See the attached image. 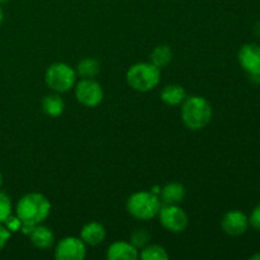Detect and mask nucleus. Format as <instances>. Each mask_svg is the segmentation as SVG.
Wrapping results in <instances>:
<instances>
[{
	"label": "nucleus",
	"instance_id": "12",
	"mask_svg": "<svg viewBox=\"0 0 260 260\" xmlns=\"http://www.w3.org/2000/svg\"><path fill=\"white\" fill-rule=\"evenodd\" d=\"M29 236L33 245L40 249L50 248V246H52L53 240H55L52 231L48 228H45V226H35L30 230Z\"/></svg>",
	"mask_w": 260,
	"mask_h": 260
},
{
	"label": "nucleus",
	"instance_id": "6",
	"mask_svg": "<svg viewBox=\"0 0 260 260\" xmlns=\"http://www.w3.org/2000/svg\"><path fill=\"white\" fill-rule=\"evenodd\" d=\"M160 222L172 233H182L188 226V216L178 205H167L159 211Z\"/></svg>",
	"mask_w": 260,
	"mask_h": 260
},
{
	"label": "nucleus",
	"instance_id": "20",
	"mask_svg": "<svg viewBox=\"0 0 260 260\" xmlns=\"http://www.w3.org/2000/svg\"><path fill=\"white\" fill-rule=\"evenodd\" d=\"M12 213V203L10 198L5 193L0 192V223L5 222Z\"/></svg>",
	"mask_w": 260,
	"mask_h": 260
},
{
	"label": "nucleus",
	"instance_id": "13",
	"mask_svg": "<svg viewBox=\"0 0 260 260\" xmlns=\"http://www.w3.org/2000/svg\"><path fill=\"white\" fill-rule=\"evenodd\" d=\"M106 238V229L98 222H90L81 230V240L89 245H98Z\"/></svg>",
	"mask_w": 260,
	"mask_h": 260
},
{
	"label": "nucleus",
	"instance_id": "22",
	"mask_svg": "<svg viewBox=\"0 0 260 260\" xmlns=\"http://www.w3.org/2000/svg\"><path fill=\"white\" fill-rule=\"evenodd\" d=\"M249 225L253 226L256 231H260V205L254 207L251 215L249 217Z\"/></svg>",
	"mask_w": 260,
	"mask_h": 260
},
{
	"label": "nucleus",
	"instance_id": "21",
	"mask_svg": "<svg viewBox=\"0 0 260 260\" xmlns=\"http://www.w3.org/2000/svg\"><path fill=\"white\" fill-rule=\"evenodd\" d=\"M150 239V234L145 230H136L131 236V244L135 248H141L145 244H147Z\"/></svg>",
	"mask_w": 260,
	"mask_h": 260
},
{
	"label": "nucleus",
	"instance_id": "16",
	"mask_svg": "<svg viewBox=\"0 0 260 260\" xmlns=\"http://www.w3.org/2000/svg\"><path fill=\"white\" fill-rule=\"evenodd\" d=\"M42 109L51 117H58L65 109V103L58 95H47L42 101Z\"/></svg>",
	"mask_w": 260,
	"mask_h": 260
},
{
	"label": "nucleus",
	"instance_id": "14",
	"mask_svg": "<svg viewBox=\"0 0 260 260\" xmlns=\"http://www.w3.org/2000/svg\"><path fill=\"white\" fill-rule=\"evenodd\" d=\"M161 200L165 205H179L185 196V189L179 183H170L161 189Z\"/></svg>",
	"mask_w": 260,
	"mask_h": 260
},
{
	"label": "nucleus",
	"instance_id": "3",
	"mask_svg": "<svg viewBox=\"0 0 260 260\" xmlns=\"http://www.w3.org/2000/svg\"><path fill=\"white\" fill-rule=\"evenodd\" d=\"M160 81V70L152 63L141 62L131 66L127 71V83L137 91H149Z\"/></svg>",
	"mask_w": 260,
	"mask_h": 260
},
{
	"label": "nucleus",
	"instance_id": "11",
	"mask_svg": "<svg viewBox=\"0 0 260 260\" xmlns=\"http://www.w3.org/2000/svg\"><path fill=\"white\" fill-rule=\"evenodd\" d=\"M107 258L109 260H136L139 258V253L137 248H135L132 244L117 241L108 248Z\"/></svg>",
	"mask_w": 260,
	"mask_h": 260
},
{
	"label": "nucleus",
	"instance_id": "23",
	"mask_svg": "<svg viewBox=\"0 0 260 260\" xmlns=\"http://www.w3.org/2000/svg\"><path fill=\"white\" fill-rule=\"evenodd\" d=\"M9 238H10V231L0 223V250L7 245Z\"/></svg>",
	"mask_w": 260,
	"mask_h": 260
},
{
	"label": "nucleus",
	"instance_id": "10",
	"mask_svg": "<svg viewBox=\"0 0 260 260\" xmlns=\"http://www.w3.org/2000/svg\"><path fill=\"white\" fill-rule=\"evenodd\" d=\"M222 230L230 236H240L249 228V217L241 211H230L222 218Z\"/></svg>",
	"mask_w": 260,
	"mask_h": 260
},
{
	"label": "nucleus",
	"instance_id": "29",
	"mask_svg": "<svg viewBox=\"0 0 260 260\" xmlns=\"http://www.w3.org/2000/svg\"><path fill=\"white\" fill-rule=\"evenodd\" d=\"M7 2H9V0H0V4H2V3H7Z\"/></svg>",
	"mask_w": 260,
	"mask_h": 260
},
{
	"label": "nucleus",
	"instance_id": "4",
	"mask_svg": "<svg viewBox=\"0 0 260 260\" xmlns=\"http://www.w3.org/2000/svg\"><path fill=\"white\" fill-rule=\"evenodd\" d=\"M127 211L139 220H150L159 215L160 201L151 192H139L127 201Z\"/></svg>",
	"mask_w": 260,
	"mask_h": 260
},
{
	"label": "nucleus",
	"instance_id": "24",
	"mask_svg": "<svg viewBox=\"0 0 260 260\" xmlns=\"http://www.w3.org/2000/svg\"><path fill=\"white\" fill-rule=\"evenodd\" d=\"M250 260H260V253H256L254 254V255H251Z\"/></svg>",
	"mask_w": 260,
	"mask_h": 260
},
{
	"label": "nucleus",
	"instance_id": "18",
	"mask_svg": "<svg viewBox=\"0 0 260 260\" xmlns=\"http://www.w3.org/2000/svg\"><path fill=\"white\" fill-rule=\"evenodd\" d=\"M172 50L168 46H157L151 53V63L159 69L164 68L172 61Z\"/></svg>",
	"mask_w": 260,
	"mask_h": 260
},
{
	"label": "nucleus",
	"instance_id": "5",
	"mask_svg": "<svg viewBox=\"0 0 260 260\" xmlns=\"http://www.w3.org/2000/svg\"><path fill=\"white\" fill-rule=\"evenodd\" d=\"M45 80L52 90L63 93V91L70 90L75 85L76 73L66 63H53L46 71Z\"/></svg>",
	"mask_w": 260,
	"mask_h": 260
},
{
	"label": "nucleus",
	"instance_id": "7",
	"mask_svg": "<svg viewBox=\"0 0 260 260\" xmlns=\"http://www.w3.org/2000/svg\"><path fill=\"white\" fill-rule=\"evenodd\" d=\"M78 101L86 107H96L103 101V89L101 84L91 79H83L75 86Z\"/></svg>",
	"mask_w": 260,
	"mask_h": 260
},
{
	"label": "nucleus",
	"instance_id": "25",
	"mask_svg": "<svg viewBox=\"0 0 260 260\" xmlns=\"http://www.w3.org/2000/svg\"><path fill=\"white\" fill-rule=\"evenodd\" d=\"M160 192H161V189H160L159 187H154V189L151 190L152 194H157V193H160Z\"/></svg>",
	"mask_w": 260,
	"mask_h": 260
},
{
	"label": "nucleus",
	"instance_id": "2",
	"mask_svg": "<svg viewBox=\"0 0 260 260\" xmlns=\"http://www.w3.org/2000/svg\"><path fill=\"white\" fill-rule=\"evenodd\" d=\"M212 117L211 104L202 96H190L184 102L182 108V118L189 129L197 131L207 126Z\"/></svg>",
	"mask_w": 260,
	"mask_h": 260
},
{
	"label": "nucleus",
	"instance_id": "26",
	"mask_svg": "<svg viewBox=\"0 0 260 260\" xmlns=\"http://www.w3.org/2000/svg\"><path fill=\"white\" fill-rule=\"evenodd\" d=\"M3 19H4V13H3V9H2V7H0V24H2Z\"/></svg>",
	"mask_w": 260,
	"mask_h": 260
},
{
	"label": "nucleus",
	"instance_id": "19",
	"mask_svg": "<svg viewBox=\"0 0 260 260\" xmlns=\"http://www.w3.org/2000/svg\"><path fill=\"white\" fill-rule=\"evenodd\" d=\"M141 258L144 260H168V253L162 246L150 245L142 250Z\"/></svg>",
	"mask_w": 260,
	"mask_h": 260
},
{
	"label": "nucleus",
	"instance_id": "15",
	"mask_svg": "<svg viewBox=\"0 0 260 260\" xmlns=\"http://www.w3.org/2000/svg\"><path fill=\"white\" fill-rule=\"evenodd\" d=\"M161 101L168 106H178L185 101V90L180 85H168L161 91Z\"/></svg>",
	"mask_w": 260,
	"mask_h": 260
},
{
	"label": "nucleus",
	"instance_id": "17",
	"mask_svg": "<svg viewBox=\"0 0 260 260\" xmlns=\"http://www.w3.org/2000/svg\"><path fill=\"white\" fill-rule=\"evenodd\" d=\"M76 71L84 79H91L98 75L101 71V65L95 58H84L83 61L79 62Z\"/></svg>",
	"mask_w": 260,
	"mask_h": 260
},
{
	"label": "nucleus",
	"instance_id": "9",
	"mask_svg": "<svg viewBox=\"0 0 260 260\" xmlns=\"http://www.w3.org/2000/svg\"><path fill=\"white\" fill-rule=\"evenodd\" d=\"M239 63L249 75L260 74V46L256 43H246L239 51Z\"/></svg>",
	"mask_w": 260,
	"mask_h": 260
},
{
	"label": "nucleus",
	"instance_id": "1",
	"mask_svg": "<svg viewBox=\"0 0 260 260\" xmlns=\"http://www.w3.org/2000/svg\"><path fill=\"white\" fill-rule=\"evenodd\" d=\"M51 205L47 198L41 193H29L20 198L17 205V217L22 222L24 233H30L35 226L47 218Z\"/></svg>",
	"mask_w": 260,
	"mask_h": 260
},
{
	"label": "nucleus",
	"instance_id": "27",
	"mask_svg": "<svg viewBox=\"0 0 260 260\" xmlns=\"http://www.w3.org/2000/svg\"><path fill=\"white\" fill-rule=\"evenodd\" d=\"M255 33L260 36V23H258V24L255 25Z\"/></svg>",
	"mask_w": 260,
	"mask_h": 260
},
{
	"label": "nucleus",
	"instance_id": "28",
	"mask_svg": "<svg viewBox=\"0 0 260 260\" xmlns=\"http://www.w3.org/2000/svg\"><path fill=\"white\" fill-rule=\"evenodd\" d=\"M2 183H3V177L2 174H0V187H2Z\"/></svg>",
	"mask_w": 260,
	"mask_h": 260
},
{
	"label": "nucleus",
	"instance_id": "8",
	"mask_svg": "<svg viewBox=\"0 0 260 260\" xmlns=\"http://www.w3.org/2000/svg\"><path fill=\"white\" fill-rule=\"evenodd\" d=\"M85 243L78 238H65L57 244L55 258L58 260H83L85 258Z\"/></svg>",
	"mask_w": 260,
	"mask_h": 260
}]
</instances>
